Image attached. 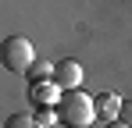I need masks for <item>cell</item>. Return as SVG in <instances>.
<instances>
[{
  "mask_svg": "<svg viewBox=\"0 0 132 128\" xmlns=\"http://www.w3.org/2000/svg\"><path fill=\"white\" fill-rule=\"evenodd\" d=\"M57 121L64 128H89L96 121V107H93V96L86 93H61L57 100Z\"/></svg>",
  "mask_w": 132,
  "mask_h": 128,
  "instance_id": "1",
  "label": "cell"
},
{
  "mask_svg": "<svg viewBox=\"0 0 132 128\" xmlns=\"http://www.w3.org/2000/svg\"><path fill=\"white\" fill-rule=\"evenodd\" d=\"M0 64L14 75H29V68L36 64V50L25 36H7L0 43Z\"/></svg>",
  "mask_w": 132,
  "mask_h": 128,
  "instance_id": "2",
  "label": "cell"
},
{
  "mask_svg": "<svg viewBox=\"0 0 132 128\" xmlns=\"http://www.w3.org/2000/svg\"><path fill=\"white\" fill-rule=\"evenodd\" d=\"M54 85L61 93H75L82 85V64L64 57V61H54Z\"/></svg>",
  "mask_w": 132,
  "mask_h": 128,
  "instance_id": "3",
  "label": "cell"
},
{
  "mask_svg": "<svg viewBox=\"0 0 132 128\" xmlns=\"http://www.w3.org/2000/svg\"><path fill=\"white\" fill-rule=\"evenodd\" d=\"M93 107H96V117L100 121H118V110H121V96L118 93H100V96H93Z\"/></svg>",
  "mask_w": 132,
  "mask_h": 128,
  "instance_id": "4",
  "label": "cell"
},
{
  "mask_svg": "<svg viewBox=\"0 0 132 128\" xmlns=\"http://www.w3.org/2000/svg\"><path fill=\"white\" fill-rule=\"evenodd\" d=\"M29 96H32V103H36V107H57L61 89H57L54 82H43V85H29Z\"/></svg>",
  "mask_w": 132,
  "mask_h": 128,
  "instance_id": "5",
  "label": "cell"
},
{
  "mask_svg": "<svg viewBox=\"0 0 132 128\" xmlns=\"http://www.w3.org/2000/svg\"><path fill=\"white\" fill-rule=\"evenodd\" d=\"M43 82H54V61H36L29 68V85H43Z\"/></svg>",
  "mask_w": 132,
  "mask_h": 128,
  "instance_id": "6",
  "label": "cell"
},
{
  "mask_svg": "<svg viewBox=\"0 0 132 128\" xmlns=\"http://www.w3.org/2000/svg\"><path fill=\"white\" fill-rule=\"evenodd\" d=\"M32 121H36L39 128H57V107H36Z\"/></svg>",
  "mask_w": 132,
  "mask_h": 128,
  "instance_id": "7",
  "label": "cell"
},
{
  "mask_svg": "<svg viewBox=\"0 0 132 128\" xmlns=\"http://www.w3.org/2000/svg\"><path fill=\"white\" fill-rule=\"evenodd\" d=\"M4 128H39V125L32 121V114H11L4 121Z\"/></svg>",
  "mask_w": 132,
  "mask_h": 128,
  "instance_id": "8",
  "label": "cell"
},
{
  "mask_svg": "<svg viewBox=\"0 0 132 128\" xmlns=\"http://www.w3.org/2000/svg\"><path fill=\"white\" fill-rule=\"evenodd\" d=\"M118 121L132 128V96H121V110H118Z\"/></svg>",
  "mask_w": 132,
  "mask_h": 128,
  "instance_id": "9",
  "label": "cell"
},
{
  "mask_svg": "<svg viewBox=\"0 0 132 128\" xmlns=\"http://www.w3.org/2000/svg\"><path fill=\"white\" fill-rule=\"evenodd\" d=\"M107 128H129V125H121V121H111V125Z\"/></svg>",
  "mask_w": 132,
  "mask_h": 128,
  "instance_id": "10",
  "label": "cell"
},
{
  "mask_svg": "<svg viewBox=\"0 0 132 128\" xmlns=\"http://www.w3.org/2000/svg\"><path fill=\"white\" fill-rule=\"evenodd\" d=\"M57 128H64V125H57Z\"/></svg>",
  "mask_w": 132,
  "mask_h": 128,
  "instance_id": "11",
  "label": "cell"
}]
</instances>
